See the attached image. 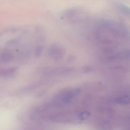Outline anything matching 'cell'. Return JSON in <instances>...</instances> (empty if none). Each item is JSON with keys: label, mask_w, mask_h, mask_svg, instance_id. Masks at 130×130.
Returning <instances> with one entry per match:
<instances>
[{"label": "cell", "mask_w": 130, "mask_h": 130, "mask_svg": "<svg viewBox=\"0 0 130 130\" xmlns=\"http://www.w3.org/2000/svg\"><path fill=\"white\" fill-rule=\"evenodd\" d=\"M48 53L51 58L57 60L63 57L65 54V49L59 44H54L49 48Z\"/></svg>", "instance_id": "6da1fadb"}, {"label": "cell", "mask_w": 130, "mask_h": 130, "mask_svg": "<svg viewBox=\"0 0 130 130\" xmlns=\"http://www.w3.org/2000/svg\"><path fill=\"white\" fill-rule=\"evenodd\" d=\"M13 56L12 53L7 50H4L0 52V61L3 63H7L11 61Z\"/></svg>", "instance_id": "7a4b0ae2"}, {"label": "cell", "mask_w": 130, "mask_h": 130, "mask_svg": "<svg viewBox=\"0 0 130 130\" xmlns=\"http://www.w3.org/2000/svg\"><path fill=\"white\" fill-rule=\"evenodd\" d=\"M80 90L79 89H74L70 91H68L64 97V100L66 102H68L73 99L74 97L76 96L79 93Z\"/></svg>", "instance_id": "3957f363"}, {"label": "cell", "mask_w": 130, "mask_h": 130, "mask_svg": "<svg viewBox=\"0 0 130 130\" xmlns=\"http://www.w3.org/2000/svg\"><path fill=\"white\" fill-rule=\"evenodd\" d=\"M117 102L121 104H128L129 103V97L126 96L120 97L117 99Z\"/></svg>", "instance_id": "277c9868"}, {"label": "cell", "mask_w": 130, "mask_h": 130, "mask_svg": "<svg viewBox=\"0 0 130 130\" xmlns=\"http://www.w3.org/2000/svg\"><path fill=\"white\" fill-rule=\"evenodd\" d=\"M90 114L87 112H83L80 115V118L82 119H85L87 118L88 116Z\"/></svg>", "instance_id": "5b68a950"}]
</instances>
